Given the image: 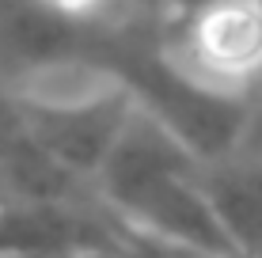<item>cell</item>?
<instances>
[{
    "label": "cell",
    "instance_id": "8992f818",
    "mask_svg": "<svg viewBox=\"0 0 262 258\" xmlns=\"http://www.w3.org/2000/svg\"><path fill=\"white\" fill-rule=\"evenodd\" d=\"M12 258H103V254H12Z\"/></svg>",
    "mask_w": 262,
    "mask_h": 258
},
{
    "label": "cell",
    "instance_id": "5b68a950",
    "mask_svg": "<svg viewBox=\"0 0 262 258\" xmlns=\"http://www.w3.org/2000/svg\"><path fill=\"white\" fill-rule=\"evenodd\" d=\"M38 4L57 15H69V19H92V15H106L114 8H125V0H38Z\"/></svg>",
    "mask_w": 262,
    "mask_h": 258
},
{
    "label": "cell",
    "instance_id": "277c9868",
    "mask_svg": "<svg viewBox=\"0 0 262 258\" xmlns=\"http://www.w3.org/2000/svg\"><path fill=\"white\" fill-rule=\"evenodd\" d=\"M103 258H216V254L190 251V247H179V243H167V239L144 236V232H137V228H125L118 247L106 251Z\"/></svg>",
    "mask_w": 262,
    "mask_h": 258
},
{
    "label": "cell",
    "instance_id": "6da1fadb",
    "mask_svg": "<svg viewBox=\"0 0 262 258\" xmlns=\"http://www.w3.org/2000/svg\"><path fill=\"white\" fill-rule=\"evenodd\" d=\"M164 46L202 84L255 99L262 87V0H190L164 23Z\"/></svg>",
    "mask_w": 262,
    "mask_h": 258
},
{
    "label": "cell",
    "instance_id": "52a82bcc",
    "mask_svg": "<svg viewBox=\"0 0 262 258\" xmlns=\"http://www.w3.org/2000/svg\"><path fill=\"white\" fill-rule=\"evenodd\" d=\"M4 201H8V190H4V182H0V205H4Z\"/></svg>",
    "mask_w": 262,
    "mask_h": 258
},
{
    "label": "cell",
    "instance_id": "ba28073f",
    "mask_svg": "<svg viewBox=\"0 0 262 258\" xmlns=\"http://www.w3.org/2000/svg\"><path fill=\"white\" fill-rule=\"evenodd\" d=\"M258 95H262V87H258Z\"/></svg>",
    "mask_w": 262,
    "mask_h": 258
},
{
    "label": "cell",
    "instance_id": "3957f363",
    "mask_svg": "<svg viewBox=\"0 0 262 258\" xmlns=\"http://www.w3.org/2000/svg\"><path fill=\"white\" fill-rule=\"evenodd\" d=\"M202 186L239 254L262 258V156L232 152L202 163Z\"/></svg>",
    "mask_w": 262,
    "mask_h": 258
},
{
    "label": "cell",
    "instance_id": "7a4b0ae2",
    "mask_svg": "<svg viewBox=\"0 0 262 258\" xmlns=\"http://www.w3.org/2000/svg\"><path fill=\"white\" fill-rule=\"evenodd\" d=\"M23 126L65 171L95 182L99 167L106 163L111 148L118 145L125 122L133 118L137 103L114 84H103L92 95L76 99H50V95L12 91Z\"/></svg>",
    "mask_w": 262,
    "mask_h": 258
}]
</instances>
